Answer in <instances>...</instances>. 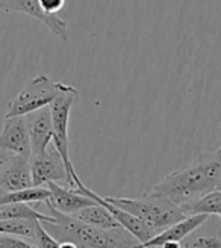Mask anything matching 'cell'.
Masks as SVG:
<instances>
[{"instance_id":"obj_2","label":"cell","mask_w":221,"mask_h":248,"mask_svg":"<svg viewBox=\"0 0 221 248\" xmlns=\"http://www.w3.org/2000/svg\"><path fill=\"white\" fill-rule=\"evenodd\" d=\"M47 207L50 210V215L56 218V222H43V226L59 242L70 241L79 248H135L140 244L132 233L123 227H94L73 215L61 214L48 204Z\"/></svg>"},{"instance_id":"obj_1","label":"cell","mask_w":221,"mask_h":248,"mask_svg":"<svg viewBox=\"0 0 221 248\" xmlns=\"http://www.w3.org/2000/svg\"><path fill=\"white\" fill-rule=\"evenodd\" d=\"M221 182V152L202 153L185 168L176 170L153 186V192L183 206L218 189Z\"/></svg>"},{"instance_id":"obj_26","label":"cell","mask_w":221,"mask_h":248,"mask_svg":"<svg viewBox=\"0 0 221 248\" xmlns=\"http://www.w3.org/2000/svg\"><path fill=\"white\" fill-rule=\"evenodd\" d=\"M218 152H221V145H220V148H218Z\"/></svg>"},{"instance_id":"obj_25","label":"cell","mask_w":221,"mask_h":248,"mask_svg":"<svg viewBox=\"0 0 221 248\" xmlns=\"http://www.w3.org/2000/svg\"><path fill=\"white\" fill-rule=\"evenodd\" d=\"M218 189H221V182H220V186H218Z\"/></svg>"},{"instance_id":"obj_24","label":"cell","mask_w":221,"mask_h":248,"mask_svg":"<svg viewBox=\"0 0 221 248\" xmlns=\"http://www.w3.org/2000/svg\"><path fill=\"white\" fill-rule=\"evenodd\" d=\"M218 217H220V224H221V214H220V215H218Z\"/></svg>"},{"instance_id":"obj_9","label":"cell","mask_w":221,"mask_h":248,"mask_svg":"<svg viewBox=\"0 0 221 248\" xmlns=\"http://www.w3.org/2000/svg\"><path fill=\"white\" fill-rule=\"evenodd\" d=\"M33 186L31 172V156L14 155L0 171V194L28 189Z\"/></svg>"},{"instance_id":"obj_22","label":"cell","mask_w":221,"mask_h":248,"mask_svg":"<svg viewBox=\"0 0 221 248\" xmlns=\"http://www.w3.org/2000/svg\"><path fill=\"white\" fill-rule=\"evenodd\" d=\"M159 248H182V242H165V244H162Z\"/></svg>"},{"instance_id":"obj_23","label":"cell","mask_w":221,"mask_h":248,"mask_svg":"<svg viewBox=\"0 0 221 248\" xmlns=\"http://www.w3.org/2000/svg\"><path fill=\"white\" fill-rule=\"evenodd\" d=\"M59 248H79V247L70 241H63V242H59Z\"/></svg>"},{"instance_id":"obj_13","label":"cell","mask_w":221,"mask_h":248,"mask_svg":"<svg viewBox=\"0 0 221 248\" xmlns=\"http://www.w3.org/2000/svg\"><path fill=\"white\" fill-rule=\"evenodd\" d=\"M209 219V215L199 214V215H189L185 217L183 219L177 221L176 224L170 226L168 229L162 230L161 233H158L155 238L150 241H147L144 244H138L135 248H159L165 242H182L185 238H188L189 234H192L202 224Z\"/></svg>"},{"instance_id":"obj_19","label":"cell","mask_w":221,"mask_h":248,"mask_svg":"<svg viewBox=\"0 0 221 248\" xmlns=\"http://www.w3.org/2000/svg\"><path fill=\"white\" fill-rule=\"evenodd\" d=\"M0 248H38L32 241L20 236H8L0 234Z\"/></svg>"},{"instance_id":"obj_11","label":"cell","mask_w":221,"mask_h":248,"mask_svg":"<svg viewBox=\"0 0 221 248\" xmlns=\"http://www.w3.org/2000/svg\"><path fill=\"white\" fill-rule=\"evenodd\" d=\"M80 192L85 194V195H88V197H91L93 200H95L97 203L103 204V206L109 210V212L114 215V218L120 222V226H121L123 229H126L129 233H132L133 236L140 241V244H144V242H147V241H150L152 238H155L156 234H158L153 229H150L147 224H144V222H142L141 219H138L137 217H133L132 214L126 212V210L120 209L118 206H115V204H112V203H109L105 197H100L99 194H95L93 189L88 188V186H85V189L80 191Z\"/></svg>"},{"instance_id":"obj_7","label":"cell","mask_w":221,"mask_h":248,"mask_svg":"<svg viewBox=\"0 0 221 248\" xmlns=\"http://www.w3.org/2000/svg\"><path fill=\"white\" fill-rule=\"evenodd\" d=\"M0 11H6V12L12 11V12H20V14H26L41 21L59 40L63 41L68 40L67 21L61 18L58 14H47V12H44L40 5V0H0Z\"/></svg>"},{"instance_id":"obj_6","label":"cell","mask_w":221,"mask_h":248,"mask_svg":"<svg viewBox=\"0 0 221 248\" xmlns=\"http://www.w3.org/2000/svg\"><path fill=\"white\" fill-rule=\"evenodd\" d=\"M31 172L33 186H46L48 182H67V168L55 144L52 142L40 155H31Z\"/></svg>"},{"instance_id":"obj_5","label":"cell","mask_w":221,"mask_h":248,"mask_svg":"<svg viewBox=\"0 0 221 248\" xmlns=\"http://www.w3.org/2000/svg\"><path fill=\"white\" fill-rule=\"evenodd\" d=\"M65 88V83L53 82L47 74H38L24 85L23 90L8 103L5 118L28 115L36 109L50 106V103Z\"/></svg>"},{"instance_id":"obj_20","label":"cell","mask_w":221,"mask_h":248,"mask_svg":"<svg viewBox=\"0 0 221 248\" xmlns=\"http://www.w3.org/2000/svg\"><path fill=\"white\" fill-rule=\"evenodd\" d=\"M40 5L47 14H58L64 8L65 0H40Z\"/></svg>"},{"instance_id":"obj_15","label":"cell","mask_w":221,"mask_h":248,"mask_svg":"<svg viewBox=\"0 0 221 248\" xmlns=\"http://www.w3.org/2000/svg\"><path fill=\"white\" fill-rule=\"evenodd\" d=\"M183 214L187 217L189 215H220L221 214V189H215L209 194H206L197 200H194L191 203H187L180 206Z\"/></svg>"},{"instance_id":"obj_12","label":"cell","mask_w":221,"mask_h":248,"mask_svg":"<svg viewBox=\"0 0 221 248\" xmlns=\"http://www.w3.org/2000/svg\"><path fill=\"white\" fill-rule=\"evenodd\" d=\"M26 120L31 133L32 155H40L46 152V148L53 141V121L50 106L33 110L26 115Z\"/></svg>"},{"instance_id":"obj_3","label":"cell","mask_w":221,"mask_h":248,"mask_svg":"<svg viewBox=\"0 0 221 248\" xmlns=\"http://www.w3.org/2000/svg\"><path fill=\"white\" fill-rule=\"evenodd\" d=\"M109 203L118 206L141 219L144 224L153 229L156 233L168 229L183 219L187 215L179 204L168 200L167 197L155 194L153 191L142 194L140 198H123V197H105Z\"/></svg>"},{"instance_id":"obj_10","label":"cell","mask_w":221,"mask_h":248,"mask_svg":"<svg viewBox=\"0 0 221 248\" xmlns=\"http://www.w3.org/2000/svg\"><path fill=\"white\" fill-rule=\"evenodd\" d=\"M46 186L48 188V191H50V198L46 202V204L55 207L61 214L73 215L79 212L80 209L97 203L91 197L82 194L79 189L64 188V186L58 185V182H48Z\"/></svg>"},{"instance_id":"obj_21","label":"cell","mask_w":221,"mask_h":248,"mask_svg":"<svg viewBox=\"0 0 221 248\" xmlns=\"http://www.w3.org/2000/svg\"><path fill=\"white\" fill-rule=\"evenodd\" d=\"M12 156H14V153H11L8 150H3V148H0V171L5 168V165L9 162Z\"/></svg>"},{"instance_id":"obj_16","label":"cell","mask_w":221,"mask_h":248,"mask_svg":"<svg viewBox=\"0 0 221 248\" xmlns=\"http://www.w3.org/2000/svg\"><path fill=\"white\" fill-rule=\"evenodd\" d=\"M36 221H40V219H23V218L0 219V234L20 236L24 239L33 241Z\"/></svg>"},{"instance_id":"obj_4","label":"cell","mask_w":221,"mask_h":248,"mask_svg":"<svg viewBox=\"0 0 221 248\" xmlns=\"http://www.w3.org/2000/svg\"><path fill=\"white\" fill-rule=\"evenodd\" d=\"M79 102V91L75 86L67 85V88L61 93L55 100L50 103L52 110V121H53V144L56 150L63 157L65 168H67V185L70 188H76L79 191L85 189V185L80 180L79 174L75 170V165L70 157V144H68V124L71 108Z\"/></svg>"},{"instance_id":"obj_18","label":"cell","mask_w":221,"mask_h":248,"mask_svg":"<svg viewBox=\"0 0 221 248\" xmlns=\"http://www.w3.org/2000/svg\"><path fill=\"white\" fill-rule=\"evenodd\" d=\"M182 248H221L218 236H189L182 241Z\"/></svg>"},{"instance_id":"obj_17","label":"cell","mask_w":221,"mask_h":248,"mask_svg":"<svg viewBox=\"0 0 221 248\" xmlns=\"http://www.w3.org/2000/svg\"><path fill=\"white\" fill-rule=\"evenodd\" d=\"M32 242L38 248H59V241L53 236V234H50L46 230L41 221H36L35 236H33Z\"/></svg>"},{"instance_id":"obj_8","label":"cell","mask_w":221,"mask_h":248,"mask_svg":"<svg viewBox=\"0 0 221 248\" xmlns=\"http://www.w3.org/2000/svg\"><path fill=\"white\" fill-rule=\"evenodd\" d=\"M0 148L14 155H32L31 133L26 115L5 118L3 129L0 132Z\"/></svg>"},{"instance_id":"obj_14","label":"cell","mask_w":221,"mask_h":248,"mask_svg":"<svg viewBox=\"0 0 221 248\" xmlns=\"http://www.w3.org/2000/svg\"><path fill=\"white\" fill-rule=\"evenodd\" d=\"M73 217L80 219L82 222H87L90 226L94 227H100V229H117L121 227L120 222L114 218V215L109 212V210L100 204L95 203L93 206H87L80 209L79 212L73 214Z\"/></svg>"}]
</instances>
